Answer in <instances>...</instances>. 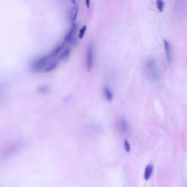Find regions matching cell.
<instances>
[{
    "label": "cell",
    "instance_id": "obj_1",
    "mask_svg": "<svg viewBox=\"0 0 187 187\" xmlns=\"http://www.w3.org/2000/svg\"><path fill=\"white\" fill-rule=\"evenodd\" d=\"M145 68L150 80L156 83L161 79V72L158 68V64L154 58H149L145 63Z\"/></svg>",
    "mask_w": 187,
    "mask_h": 187
},
{
    "label": "cell",
    "instance_id": "obj_2",
    "mask_svg": "<svg viewBox=\"0 0 187 187\" xmlns=\"http://www.w3.org/2000/svg\"><path fill=\"white\" fill-rule=\"evenodd\" d=\"M52 59L49 55H46L42 56L41 57L38 58L35 61L33 62L32 64V69L35 72H39L41 71H44V68L47 67L50 61Z\"/></svg>",
    "mask_w": 187,
    "mask_h": 187
},
{
    "label": "cell",
    "instance_id": "obj_3",
    "mask_svg": "<svg viewBox=\"0 0 187 187\" xmlns=\"http://www.w3.org/2000/svg\"><path fill=\"white\" fill-rule=\"evenodd\" d=\"M94 63V45L91 42L89 44L87 49L86 57V68L88 72L92 70Z\"/></svg>",
    "mask_w": 187,
    "mask_h": 187
},
{
    "label": "cell",
    "instance_id": "obj_4",
    "mask_svg": "<svg viewBox=\"0 0 187 187\" xmlns=\"http://www.w3.org/2000/svg\"><path fill=\"white\" fill-rule=\"evenodd\" d=\"M164 47L165 52V56L166 59L167 60L168 63H170L172 61V52L171 46L167 40L164 39Z\"/></svg>",
    "mask_w": 187,
    "mask_h": 187
},
{
    "label": "cell",
    "instance_id": "obj_5",
    "mask_svg": "<svg viewBox=\"0 0 187 187\" xmlns=\"http://www.w3.org/2000/svg\"><path fill=\"white\" fill-rule=\"evenodd\" d=\"M77 30V26L75 24H73L70 29L67 32V34L65 36L64 41L70 42L73 40V37L75 35Z\"/></svg>",
    "mask_w": 187,
    "mask_h": 187
},
{
    "label": "cell",
    "instance_id": "obj_6",
    "mask_svg": "<svg viewBox=\"0 0 187 187\" xmlns=\"http://www.w3.org/2000/svg\"><path fill=\"white\" fill-rule=\"evenodd\" d=\"M65 45V41L61 42L59 44H58L57 46L54 48V49L51 52L50 54H49L50 57L51 58H53L56 57V56H57V55L59 54L60 52L62 51V50L63 49Z\"/></svg>",
    "mask_w": 187,
    "mask_h": 187
},
{
    "label": "cell",
    "instance_id": "obj_7",
    "mask_svg": "<svg viewBox=\"0 0 187 187\" xmlns=\"http://www.w3.org/2000/svg\"><path fill=\"white\" fill-rule=\"evenodd\" d=\"M78 14V8L74 6L71 8L68 13V19L70 23H74L76 19Z\"/></svg>",
    "mask_w": 187,
    "mask_h": 187
},
{
    "label": "cell",
    "instance_id": "obj_8",
    "mask_svg": "<svg viewBox=\"0 0 187 187\" xmlns=\"http://www.w3.org/2000/svg\"><path fill=\"white\" fill-rule=\"evenodd\" d=\"M153 166L152 165H147L145 169L144 178L146 181H148L150 179L153 172Z\"/></svg>",
    "mask_w": 187,
    "mask_h": 187
},
{
    "label": "cell",
    "instance_id": "obj_9",
    "mask_svg": "<svg viewBox=\"0 0 187 187\" xmlns=\"http://www.w3.org/2000/svg\"><path fill=\"white\" fill-rule=\"evenodd\" d=\"M120 130L122 133H126L128 129V125L127 123V121L125 119H122L120 121L119 124Z\"/></svg>",
    "mask_w": 187,
    "mask_h": 187
},
{
    "label": "cell",
    "instance_id": "obj_10",
    "mask_svg": "<svg viewBox=\"0 0 187 187\" xmlns=\"http://www.w3.org/2000/svg\"><path fill=\"white\" fill-rule=\"evenodd\" d=\"M58 64V62L57 61H54L53 62L50 63L47 65V67L44 68V69L43 71L44 72V73L51 72L52 71L54 70L57 68Z\"/></svg>",
    "mask_w": 187,
    "mask_h": 187
},
{
    "label": "cell",
    "instance_id": "obj_11",
    "mask_svg": "<svg viewBox=\"0 0 187 187\" xmlns=\"http://www.w3.org/2000/svg\"><path fill=\"white\" fill-rule=\"evenodd\" d=\"M105 96L107 100L109 101H111L113 99V95L111 92V90L108 88V87H105L104 89Z\"/></svg>",
    "mask_w": 187,
    "mask_h": 187
},
{
    "label": "cell",
    "instance_id": "obj_12",
    "mask_svg": "<svg viewBox=\"0 0 187 187\" xmlns=\"http://www.w3.org/2000/svg\"><path fill=\"white\" fill-rule=\"evenodd\" d=\"M71 52V49L70 47H67L64 51L60 54L59 59H65L69 57L70 53Z\"/></svg>",
    "mask_w": 187,
    "mask_h": 187
},
{
    "label": "cell",
    "instance_id": "obj_13",
    "mask_svg": "<svg viewBox=\"0 0 187 187\" xmlns=\"http://www.w3.org/2000/svg\"><path fill=\"white\" fill-rule=\"evenodd\" d=\"M156 6L157 8L160 12H162L164 11V6H165V3L163 0H156Z\"/></svg>",
    "mask_w": 187,
    "mask_h": 187
},
{
    "label": "cell",
    "instance_id": "obj_14",
    "mask_svg": "<svg viewBox=\"0 0 187 187\" xmlns=\"http://www.w3.org/2000/svg\"><path fill=\"white\" fill-rule=\"evenodd\" d=\"M186 0H177L176 2L177 3L176 5V6H177V10H183L184 9V6L185 4Z\"/></svg>",
    "mask_w": 187,
    "mask_h": 187
},
{
    "label": "cell",
    "instance_id": "obj_15",
    "mask_svg": "<svg viewBox=\"0 0 187 187\" xmlns=\"http://www.w3.org/2000/svg\"><path fill=\"white\" fill-rule=\"evenodd\" d=\"M50 90V87L48 86H41L38 87V92L40 93H46L49 92Z\"/></svg>",
    "mask_w": 187,
    "mask_h": 187
},
{
    "label": "cell",
    "instance_id": "obj_16",
    "mask_svg": "<svg viewBox=\"0 0 187 187\" xmlns=\"http://www.w3.org/2000/svg\"><path fill=\"white\" fill-rule=\"evenodd\" d=\"M86 29H87V26H83L81 28V29H80L79 32V38L80 39H82L83 38L86 32Z\"/></svg>",
    "mask_w": 187,
    "mask_h": 187
},
{
    "label": "cell",
    "instance_id": "obj_17",
    "mask_svg": "<svg viewBox=\"0 0 187 187\" xmlns=\"http://www.w3.org/2000/svg\"><path fill=\"white\" fill-rule=\"evenodd\" d=\"M124 146H125V149L126 150V151L127 152H130L131 150V146L127 140H125L124 141Z\"/></svg>",
    "mask_w": 187,
    "mask_h": 187
},
{
    "label": "cell",
    "instance_id": "obj_18",
    "mask_svg": "<svg viewBox=\"0 0 187 187\" xmlns=\"http://www.w3.org/2000/svg\"><path fill=\"white\" fill-rule=\"evenodd\" d=\"M85 2H86V6L87 8L89 7V5H90V0H85Z\"/></svg>",
    "mask_w": 187,
    "mask_h": 187
},
{
    "label": "cell",
    "instance_id": "obj_19",
    "mask_svg": "<svg viewBox=\"0 0 187 187\" xmlns=\"http://www.w3.org/2000/svg\"><path fill=\"white\" fill-rule=\"evenodd\" d=\"M71 1H72V2H73V4H74V5H76V0H71Z\"/></svg>",
    "mask_w": 187,
    "mask_h": 187
}]
</instances>
